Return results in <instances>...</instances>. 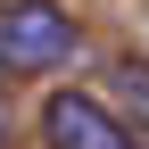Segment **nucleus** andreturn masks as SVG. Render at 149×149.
Wrapping results in <instances>:
<instances>
[{"label":"nucleus","instance_id":"1","mask_svg":"<svg viewBox=\"0 0 149 149\" xmlns=\"http://www.w3.org/2000/svg\"><path fill=\"white\" fill-rule=\"evenodd\" d=\"M74 58V17L58 0H8L0 8V66L8 74H42Z\"/></svg>","mask_w":149,"mask_h":149},{"label":"nucleus","instance_id":"2","mask_svg":"<svg viewBox=\"0 0 149 149\" xmlns=\"http://www.w3.org/2000/svg\"><path fill=\"white\" fill-rule=\"evenodd\" d=\"M42 133L58 141V149H141L100 100H83V91H58V100L42 108Z\"/></svg>","mask_w":149,"mask_h":149},{"label":"nucleus","instance_id":"3","mask_svg":"<svg viewBox=\"0 0 149 149\" xmlns=\"http://www.w3.org/2000/svg\"><path fill=\"white\" fill-rule=\"evenodd\" d=\"M0 141H8V116H0Z\"/></svg>","mask_w":149,"mask_h":149}]
</instances>
